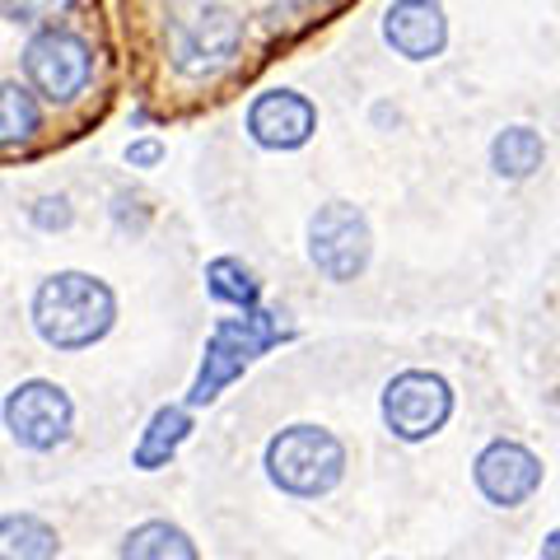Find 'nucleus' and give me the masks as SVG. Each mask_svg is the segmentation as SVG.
Returning <instances> with one entry per match:
<instances>
[{
    "label": "nucleus",
    "mask_w": 560,
    "mask_h": 560,
    "mask_svg": "<svg viewBox=\"0 0 560 560\" xmlns=\"http://www.w3.org/2000/svg\"><path fill=\"white\" fill-rule=\"evenodd\" d=\"M117 323V294L90 271H57L33 290V327L57 350H90Z\"/></svg>",
    "instance_id": "f257e3e1"
},
{
    "label": "nucleus",
    "mask_w": 560,
    "mask_h": 560,
    "mask_svg": "<svg viewBox=\"0 0 560 560\" xmlns=\"http://www.w3.org/2000/svg\"><path fill=\"white\" fill-rule=\"evenodd\" d=\"M280 337H285L280 313H267V308H253V313H238V318L215 323V331H210V341H206V355H201V370L191 378L187 407H210V401L230 388L261 350H271Z\"/></svg>",
    "instance_id": "f03ea898"
},
{
    "label": "nucleus",
    "mask_w": 560,
    "mask_h": 560,
    "mask_svg": "<svg viewBox=\"0 0 560 560\" xmlns=\"http://www.w3.org/2000/svg\"><path fill=\"white\" fill-rule=\"evenodd\" d=\"M267 477L300 500H318L346 477V444L323 425H290L267 444Z\"/></svg>",
    "instance_id": "7ed1b4c3"
},
{
    "label": "nucleus",
    "mask_w": 560,
    "mask_h": 560,
    "mask_svg": "<svg viewBox=\"0 0 560 560\" xmlns=\"http://www.w3.org/2000/svg\"><path fill=\"white\" fill-rule=\"evenodd\" d=\"M374 230L355 201H323L308 215V261L331 285H350L370 271Z\"/></svg>",
    "instance_id": "20e7f679"
},
{
    "label": "nucleus",
    "mask_w": 560,
    "mask_h": 560,
    "mask_svg": "<svg viewBox=\"0 0 560 560\" xmlns=\"http://www.w3.org/2000/svg\"><path fill=\"white\" fill-rule=\"evenodd\" d=\"M243 38H248V24L238 20L234 10L224 5H197L183 20H173L168 33V57L183 75H215L220 66H230L238 57Z\"/></svg>",
    "instance_id": "39448f33"
},
{
    "label": "nucleus",
    "mask_w": 560,
    "mask_h": 560,
    "mask_svg": "<svg viewBox=\"0 0 560 560\" xmlns=\"http://www.w3.org/2000/svg\"><path fill=\"white\" fill-rule=\"evenodd\" d=\"M24 75L47 103H75L94 80V47L70 28H43L24 47Z\"/></svg>",
    "instance_id": "423d86ee"
},
{
    "label": "nucleus",
    "mask_w": 560,
    "mask_h": 560,
    "mask_svg": "<svg viewBox=\"0 0 560 560\" xmlns=\"http://www.w3.org/2000/svg\"><path fill=\"white\" fill-rule=\"evenodd\" d=\"M448 416H453V388L434 370H401L383 388V425L407 444L440 434L448 425Z\"/></svg>",
    "instance_id": "0eeeda50"
},
{
    "label": "nucleus",
    "mask_w": 560,
    "mask_h": 560,
    "mask_svg": "<svg viewBox=\"0 0 560 560\" xmlns=\"http://www.w3.org/2000/svg\"><path fill=\"white\" fill-rule=\"evenodd\" d=\"M5 430L14 434V444H24L33 453H47L70 440L75 425V401L66 397V388L47 378H28L5 397Z\"/></svg>",
    "instance_id": "6e6552de"
},
{
    "label": "nucleus",
    "mask_w": 560,
    "mask_h": 560,
    "mask_svg": "<svg viewBox=\"0 0 560 560\" xmlns=\"http://www.w3.org/2000/svg\"><path fill=\"white\" fill-rule=\"evenodd\" d=\"M313 131H318V103L300 90H261L248 103V136L261 150H304Z\"/></svg>",
    "instance_id": "1a4fd4ad"
},
{
    "label": "nucleus",
    "mask_w": 560,
    "mask_h": 560,
    "mask_svg": "<svg viewBox=\"0 0 560 560\" xmlns=\"http://www.w3.org/2000/svg\"><path fill=\"white\" fill-rule=\"evenodd\" d=\"M471 477H477V490L500 504V510H514V504L533 500L541 486V458L533 448H523L514 440H490L477 463H471Z\"/></svg>",
    "instance_id": "9d476101"
},
{
    "label": "nucleus",
    "mask_w": 560,
    "mask_h": 560,
    "mask_svg": "<svg viewBox=\"0 0 560 560\" xmlns=\"http://www.w3.org/2000/svg\"><path fill=\"white\" fill-rule=\"evenodd\" d=\"M383 43L401 61H440L448 47V14L440 0H393L383 10Z\"/></svg>",
    "instance_id": "9b49d317"
},
{
    "label": "nucleus",
    "mask_w": 560,
    "mask_h": 560,
    "mask_svg": "<svg viewBox=\"0 0 560 560\" xmlns=\"http://www.w3.org/2000/svg\"><path fill=\"white\" fill-rule=\"evenodd\" d=\"M541 164H547V140L528 121H514V127L495 131V140H490V168L504 183H528Z\"/></svg>",
    "instance_id": "f8f14e48"
},
{
    "label": "nucleus",
    "mask_w": 560,
    "mask_h": 560,
    "mask_svg": "<svg viewBox=\"0 0 560 560\" xmlns=\"http://www.w3.org/2000/svg\"><path fill=\"white\" fill-rule=\"evenodd\" d=\"M187 434H191V411L187 407H160V411L150 416L145 434H140V444H136V467L140 471L168 467L173 453L187 444Z\"/></svg>",
    "instance_id": "ddd939ff"
},
{
    "label": "nucleus",
    "mask_w": 560,
    "mask_h": 560,
    "mask_svg": "<svg viewBox=\"0 0 560 560\" xmlns=\"http://www.w3.org/2000/svg\"><path fill=\"white\" fill-rule=\"evenodd\" d=\"M117 560H201V556H197V541H191L178 523L150 518V523H140V528L127 533Z\"/></svg>",
    "instance_id": "4468645a"
},
{
    "label": "nucleus",
    "mask_w": 560,
    "mask_h": 560,
    "mask_svg": "<svg viewBox=\"0 0 560 560\" xmlns=\"http://www.w3.org/2000/svg\"><path fill=\"white\" fill-rule=\"evenodd\" d=\"M0 560H57V533L38 514L0 518Z\"/></svg>",
    "instance_id": "2eb2a0df"
},
{
    "label": "nucleus",
    "mask_w": 560,
    "mask_h": 560,
    "mask_svg": "<svg viewBox=\"0 0 560 560\" xmlns=\"http://www.w3.org/2000/svg\"><path fill=\"white\" fill-rule=\"evenodd\" d=\"M43 131V103L24 84H0V150L28 145Z\"/></svg>",
    "instance_id": "dca6fc26"
},
{
    "label": "nucleus",
    "mask_w": 560,
    "mask_h": 560,
    "mask_svg": "<svg viewBox=\"0 0 560 560\" xmlns=\"http://www.w3.org/2000/svg\"><path fill=\"white\" fill-rule=\"evenodd\" d=\"M206 290L215 294L220 304H234L238 313H253L261 300V280L253 276V267H243L238 257H210L206 261Z\"/></svg>",
    "instance_id": "f3484780"
},
{
    "label": "nucleus",
    "mask_w": 560,
    "mask_h": 560,
    "mask_svg": "<svg viewBox=\"0 0 560 560\" xmlns=\"http://www.w3.org/2000/svg\"><path fill=\"white\" fill-rule=\"evenodd\" d=\"M5 10L14 14V20H24V24H47V28H57L61 14L75 10V0H5Z\"/></svg>",
    "instance_id": "a211bd4d"
},
{
    "label": "nucleus",
    "mask_w": 560,
    "mask_h": 560,
    "mask_svg": "<svg viewBox=\"0 0 560 560\" xmlns=\"http://www.w3.org/2000/svg\"><path fill=\"white\" fill-rule=\"evenodd\" d=\"M70 220H75V210H70L66 197H43L38 206H33V224L47 234H57V230H70Z\"/></svg>",
    "instance_id": "6ab92c4d"
},
{
    "label": "nucleus",
    "mask_w": 560,
    "mask_h": 560,
    "mask_svg": "<svg viewBox=\"0 0 560 560\" xmlns=\"http://www.w3.org/2000/svg\"><path fill=\"white\" fill-rule=\"evenodd\" d=\"M160 160H164V140H154V136L131 140V145H127V164L131 168H154Z\"/></svg>",
    "instance_id": "aec40b11"
},
{
    "label": "nucleus",
    "mask_w": 560,
    "mask_h": 560,
    "mask_svg": "<svg viewBox=\"0 0 560 560\" xmlns=\"http://www.w3.org/2000/svg\"><path fill=\"white\" fill-rule=\"evenodd\" d=\"M541 560H560V528L547 537V547H541Z\"/></svg>",
    "instance_id": "412c9836"
},
{
    "label": "nucleus",
    "mask_w": 560,
    "mask_h": 560,
    "mask_svg": "<svg viewBox=\"0 0 560 560\" xmlns=\"http://www.w3.org/2000/svg\"><path fill=\"white\" fill-rule=\"evenodd\" d=\"M290 5H327V0H290Z\"/></svg>",
    "instance_id": "4be33fe9"
}]
</instances>
